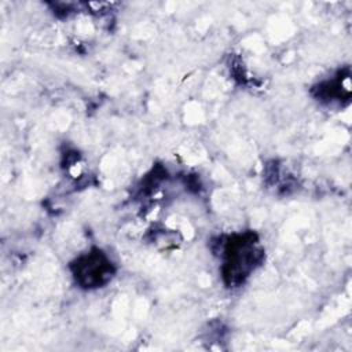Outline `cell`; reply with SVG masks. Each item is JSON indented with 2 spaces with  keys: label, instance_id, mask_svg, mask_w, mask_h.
<instances>
[{
  "label": "cell",
  "instance_id": "cell-1",
  "mask_svg": "<svg viewBox=\"0 0 352 352\" xmlns=\"http://www.w3.org/2000/svg\"><path fill=\"white\" fill-rule=\"evenodd\" d=\"M223 276L228 286L239 285L260 264L263 250L258 248L254 232L235 234L230 236L223 249Z\"/></svg>",
  "mask_w": 352,
  "mask_h": 352
},
{
  "label": "cell",
  "instance_id": "cell-2",
  "mask_svg": "<svg viewBox=\"0 0 352 352\" xmlns=\"http://www.w3.org/2000/svg\"><path fill=\"white\" fill-rule=\"evenodd\" d=\"M70 268L76 282L85 289L102 287L114 274L111 260L100 249H91L81 254L72 263Z\"/></svg>",
  "mask_w": 352,
  "mask_h": 352
}]
</instances>
